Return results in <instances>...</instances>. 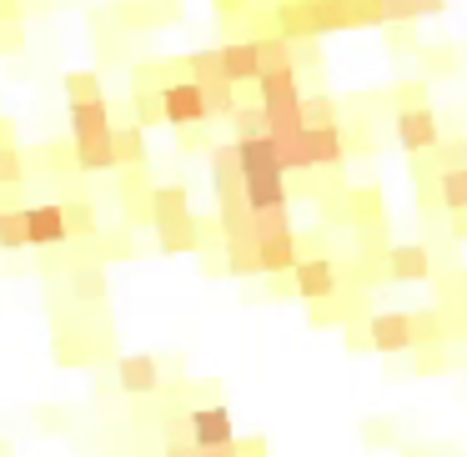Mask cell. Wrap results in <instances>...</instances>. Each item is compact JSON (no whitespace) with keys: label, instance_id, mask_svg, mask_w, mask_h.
<instances>
[{"label":"cell","instance_id":"cell-19","mask_svg":"<svg viewBox=\"0 0 467 457\" xmlns=\"http://www.w3.org/2000/svg\"><path fill=\"white\" fill-rule=\"evenodd\" d=\"M156 232H161V252L166 256H182V252H196L202 246V232H196V216H176V222H156Z\"/></svg>","mask_w":467,"mask_h":457},{"label":"cell","instance_id":"cell-22","mask_svg":"<svg viewBox=\"0 0 467 457\" xmlns=\"http://www.w3.org/2000/svg\"><path fill=\"white\" fill-rule=\"evenodd\" d=\"M66 232H71V242H96V236H101L96 206L91 202H66Z\"/></svg>","mask_w":467,"mask_h":457},{"label":"cell","instance_id":"cell-9","mask_svg":"<svg viewBox=\"0 0 467 457\" xmlns=\"http://www.w3.org/2000/svg\"><path fill=\"white\" fill-rule=\"evenodd\" d=\"M26 236L31 246H66L71 232H66V206H26Z\"/></svg>","mask_w":467,"mask_h":457},{"label":"cell","instance_id":"cell-25","mask_svg":"<svg viewBox=\"0 0 467 457\" xmlns=\"http://www.w3.org/2000/svg\"><path fill=\"white\" fill-rule=\"evenodd\" d=\"M186 76H192V81H216V76H226L222 51H192L186 56ZM226 81H232V76H226Z\"/></svg>","mask_w":467,"mask_h":457},{"label":"cell","instance_id":"cell-1","mask_svg":"<svg viewBox=\"0 0 467 457\" xmlns=\"http://www.w3.org/2000/svg\"><path fill=\"white\" fill-rule=\"evenodd\" d=\"M276 146H282L286 176L292 171H322V166H342L347 161V141H342V126L337 121L302 126L296 136H276Z\"/></svg>","mask_w":467,"mask_h":457},{"label":"cell","instance_id":"cell-29","mask_svg":"<svg viewBox=\"0 0 467 457\" xmlns=\"http://www.w3.org/2000/svg\"><path fill=\"white\" fill-rule=\"evenodd\" d=\"M71 282H76V292H86V302H101L106 282H101V272H96V266H76Z\"/></svg>","mask_w":467,"mask_h":457},{"label":"cell","instance_id":"cell-24","mask_svg":"<svg viewBox=\"0 0 467 457\" xmlns=\"http://www.w3.org/2000/svg\"><path fill=\"white\" fill-rule=\"evenodd\" d=\"M116 166H131V171H141V166H146V136H141V126L116 131Z\"/></svg>","mask_w":467,"mask_h":457},{"label":"cell","instance_id":"cell-2","mask_svg":"<svg viewBox=\"0 0 467 457\" xmlns=\"http://www.w3.org/2000/svg\"><path fill=\"white\" fill-rule=\"evenodd\" d=\"M161 121L166 126H206L212 121V106H206L202 81H192V76L166 81L161 86Z\"/></svg>","mask_w":467,"mask_h":457},{"label":"cell","instance_id":"cell-14","mask_svg":"<svg viewBox=\"0 0 467 457\" xmlns=\"http://www.w3.org/2000/svg\"><path fill=\"white\" fill-rule=\"evenodd\" d=\"M111 106H106V96H96V101H71V141H91V136H111Z\"/></svg>","mask_w":467,"mask_h":457},{"label":"cell","instance_id":"cell-21","mask_svg":"<svg viewBox=\"0 0 467 457\" xmlns=\"http://www.w3.org/2000/svg\"><path fill=\"white\" fill-rule=\"evenodd\" d=\"M186 212H192L186 186H151V222H176Z\"/></svg>","mask_w":467,"mask_h":457},{"label":"cell","instance_id":"cell-16","mask_svg":"<svg viewBox=\"0 0 467 457\" xmlns=\"http://www.w3.org/2000/svg\"><path fill=\"white\" fill-rule=\"evenodd\" d=\"M176 0H131V5H116V21L131 26V31H146V26H166L176 21Z\"/></svg>","mask_w":467,"mask_h":457},{"label":"cell","instance_id":"cell-28","mask_svg":"<svg viewBox=\"0 0 467 457\" xmlns=\"http://www.w3.org/2000/svg\"><path fill=\"white\" fill-rule=\"evenodd\" d=\"M232 126H236V136H256V131H266V111H262V101H256V106H236V111H232Z\"/></svg>","mask_w":467,"mask_h":457},{"label":"cell","instance_id":"cell-30","mask_svg":"<svg viewBox=\"0 0 467 457\" xmlns=\"http://www.w3.org/2000/svg\"><path fill=\"white\" fill-rule=\"evenodd\" d=\"M427 156L437 161V171H442V166H467V141H437Z\"/></svg>","mask_w":467,"mask_h":457},{"label":"cell","instance_id":"cell-12","mask_svg":"<svg viewBox=\"0 0 467 457\" xmlns=\"http://www.w3.org/2000/svg\"><path fill=\"white\" fill-rule=\"evenodd\" d=\"M222 71L232 76L236 86H256V76H262V51H256V36L222 46Z\"/></svg>","mask_w":467,"mask_h":457},{"label":"cell","instance_id":"cell-17","mask_svg":"<svg viewBox=\"0 0 467 457\" xmlns=\"http://www.w3.org/2000/svg\"><path fill=\"white\" fill-rule=\"evenodd\" d=\"M71 161L81 171H116V131L91 136V141H71Z\"/></svg>","mask_w":467,"mask_h":457},{"label":"cell","instance_id":"cell-32","mask_svg":"<svg viewBox=\"0 0 467 457\" xmlns=\"http://www.w3.org/2000/svg\"><path fill=\"white\" fill-rule=\"evenodd\" d=\"M412 322H417V342H422V347H437V342H442V317H437V312H422V317H412Z\"/></svg>","mask_w":467,"mask_h":457},{"label":"cell","instance_id":"cell-11","mask_svg":"<svg viewBox=\"0 0 467 457\" xmlns=\"http://www.w3.org/2000/svg\"><path fill=\"white\" fill-rule=\"evenodd\" d=\"M236 156H242V176L246 171H286V166H282V146H276L272 131L236 136Z\"/></svg>","mask_w":467,"mask_h":457},{"label":"cell","instance_id":"cell-10","mask_svg":"<svg viewBox=\"0 0 467 457\" xmlns=\"http://www.w3.org/2000/svg\"><path fill=\"white\" fill-rule=\"evenodd\" d=\"M116 377H121V392H131V397L161 392V362H156V357H146V352L121 357V362H116Z\"/></svg>","mask_w":467,"mask_h":457},{"label":"cell","instance_id":"cell-23","mask_svg":"<svg viewBox=\"0 0 467 457\" xmlns=\"http://www.w3.org/2000/svg\"><path fill=\"white\" fill-rule=\"evenodd\" d=\"M0 246L5 252L31 246V236H26V206H0Z\"/></svg>","mask_w":467,"mask_h":457},{"label":"cell","instance_id":"cell-4","mask_svg":"<svg viewBox=\"0 0 467 457\" xmlns=\"http://www.w3.org/2000/svg\"><path fill=\"white\" fill-rule=\"evenodd\" d=\"M186 427H192L196 452H232L236 447L232 412H226V407H192V412H186Z\"/></svg>","mask_w":467,"mask_h":457},{"label":"cell","instance_id":"cell-18","mask_svg":"<svg viewBox=\"0 0 467 457\" xmlns=\"http://www.w3.org/2000/svg\"><path fill=\"white\" fill-rule=\"evenodd\" d=\"M212 182H216V196H242V156H236V141L232 146H216L212 151Z\"/></svg>","mask_w":467,"mask_h":457},{"label":"cell","instance_id":"cell-27","mask_svg":"<svg viewBox=\"0 0 467 457\" xmlns=\"http://www.w3.org/2000/svg\"><path fill=\"white\" fill-rule=\"evenodd\" d=\"M66 96H71V101H96V96H101L96 71H71L66 76Z\"/></svg>","mask_w":467,"mask_h":457},{"label":"cell","instance_id":"cell-3","mask_svg":"<svg viewBox=\"0 0 467 457\" xmlns=\"http://www.w3.org/2000/svg\"><path fill=\"white\" fill-rule=\"evenodd\" d=\"M397 146H402L407 156H427L432 151L437 141H442V126H437V116L427 111L422 101H412V106H402V111H397Z\"/></svg>","mask_w":467,"mask_h":457},{"label":"cell","instance_id":"cell-31","mask_svg":"<svg viewBox=\"0 0 467 457\" xmlns=\"http://www.w3.org/2000/svg\"><path fill=\"white\" fill-rule=\"evenodd\" d=\"M302 116L306 126H322V121H337V106L327 96H302Z\"/></svg>","mask_w":467,"mask_h":457},{"label":"cell","instance_id":"cell-7","mask_svg":"<svg viewBox=\"0 0 467 457\" xmlns=\"http://www.w3.org/2000/svg\"><path fill=\"white\" fill-rule=\"evenodd\" d=\"M296 236H292V226L286 232H266V236H256V266H262V276H292V266H296Z\"/></svg>","mask_w":467,"mask_h":457},{"label":"cell","instance_id":"cell-20","mask_svg":"<svg viewBox=\"0 0 467 457\" xmlns=\"http://www.w3.org/2000/svg\"><path fill=\"white\" fill-rule=\"evenodd\" d=\"M437 202L442 212H467V166H442L437 171Z\"/></svg>","mask_w":467,"mask_h":457},{"label":"cell","instance_id":"cell-15","mask_svg":"<svg viewBox=\"0 0 467 457\" xmlns=\"http://www.w3.org/2000/svg\"><path fill=\"white\" fill-rule=\"evenodd\" d=\"M387 276L392 282H427L432 276V252L427 246H392L387 252Z\"/></svg>","mask_w":467,"mask_h":457},{"label":"cell","instance_id":"cell-5","mask_svg":"<svg viewBox=\"0 0 467 457\" xmlns=\"http://www.w3.org/2000/svg\"><path fill=\"white\" fill-rule=\"evenodd\" d=\"M292 286H296L302 302H327V296H337V262L332 256H296Z\"/></svg>","mask_w":467,"mask_h":457},{"label":"cell","instance_id":"cell-6","mask_svg":"<svg viewBox=\"0 0 467 457\" xmlns=\"http://www.w3.org/2000/svg\"><path fill=\"white\" fill-rule=\"evenodd\" d=\"M367 342H372L382 357L407 352V347H417V322L407 312H377L372 322H367Z\"/></svg>","mask_w":467,"mask_h":457},{"label":"cell","instance_id":"cell-13","mask_svg":"<svg viewBox=\"0 0 467 457\" xmlns=\"http://www.w3.org/2000/svg\"><path fill=\"white\" fill-rule=\"evenodd\" d=\"M262 111H266V131H272V136H296V131L306 126V116H302V91L262 96Z\"/></svg>","mask_w":467,"mask_h":457},{"label":"cell","instance_id":"cell-26","mask_svg":"<svg viewBox=\"0 0 467 457\" xmlns=\"http://www.w3.org/2000/svg\"><path fill=\"white\" fill-rule=\"evenodd\" d=\"M26 182V161L16 151V141H0V186H21Z\"/></svg>","mask_w":467,"mask_h":457},{"label":"cell","instance_id":"cell-8","mask_svg":"<svg viewBox=\"0 0 467 457\" xmlns=\"http://www.w3.org/2000/svg\"><path fill=\"white\" fill-rule=\"evenodd\" d=\"M242 196H246L252 212H266V206H292L286 171H246L242 176Z\"/></svg>","mask_w":467,"mask_h":457}]
</instances>
